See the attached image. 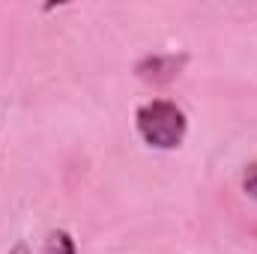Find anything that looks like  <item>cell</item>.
<instances>
[{"mask_svg": "<svg viewBox=\"0 0 257 254\" xmlns=\"http://www.w3.org/2000/svg\"><path fill=\"white\" fill-rule=\"evenodd\" d=\"M135 132L150 150L171 153L183 147L189 135V117L174 99H150L135 111Z\"/></svg>", "mask_w": 257, "mask_h": 254, "instance_id": "obj_1", "label": "cell"}, {"mask_svg": "<svg viewBox=\"0 0 257 254\" xmlns=\"http://www.w3.org/2000/svg\"><path fill=\"white\" fill-rule=\"evenodd\" d=\"M189 63V54H147L135 63V75L147 84H171Z\"/></svg>", "mask_w": 257, "mask_h": 254, "instance_id": "obj_2", "label": "cell"}, {"mask_svg": "<svg viewBox=\"0 0 257 254\" xmlns=\"http://www.w3.org/2000/svg\"><path fill=\"white\" fill-rule=\"evenodd\" d=\"M39 254H78V245H75V239H72L69 230H51L45 236Z\"/></svg>", "mask_w": 257, "mask_h": 254, "instance_id": "obj_3", "label": "cell"}, {"mask_svg": "<svg viewBox=\"0 0 257 254\" xmlns=\"http://www.w3.org/2000/svg\"><path fill=\"white\" fill-rule=\"evenodd\" d=\"M242 191L257 200V162H251L248 168H245V174H242Z\"/></svg>", "mask_w": 257, "mask_h": 254, "instance_id": "obj_4", "label": "cell"}, {"mask_svg": "<svg viewBox=\"0 0 257 254\" xmlns=\"http://www.w3.org/2000/svg\"><path fill=\"white\" fill-rule=\"evenodd\" d=\"M9 254H30V245H27V242H15V245L9 248Z\"/></svg>", "mask_w": 257, "mask_h": 254, "instance_id": "obj_5", "label": "cell"}]
</instances>
